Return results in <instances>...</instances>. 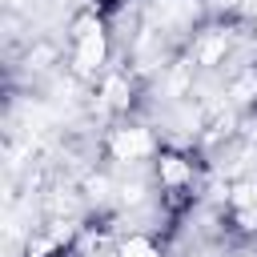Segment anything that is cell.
Returning <instances> with one entry per match:
<instances>
[{"label": "cell", "mask_w": 257, "mask_h": 257, "mask_svg": "<svg viewBox=\"0 0 257 257\" xmlns=\"http://www.w3.org/2000/svg\"><path fill=\"white\" fill-rule=\"evenodd\" d=\"M112 149H116L120 157H137V153L149 149V137H145V133H120V137L112 141Z\"/></svg>", "instance_id": "7a4b0ae2"}, {"label": "cell", "mask_w": 257, "mask_h": 257, "mask_svg": "<svg viewBox=\"0 0 257 257\" xmlns=\"http://www.w3.org/2000/svg\"><path fill=\"white\" fill-rule=\"evenodd\" d=\"M120 257H161V253H157V245L149 237H128L120 245Z\"/></svg>", "instance_id": "277c9868"}, {"label": "cell", "mask_w": 257, "mask_h": 257, "mask_svg": "<svg viewBox=\"0 0 257 257\" xmlns=\"http://www.w3.org/2000/svg\"><path fill=\"white\" fill-rule=\"evenodd\" d=\"M100 60H104V32H100L96 24H84V28L76 32V64H80L84 72H92Z\"/></svg>", "instance_id": "6da1fadb"}, {"label": "cell", "mask_w": 257, "mask_h": 257, "mask_svg": "<svg viewBox=\"0 0 257 257\" xmlns=\"http://www.w3.org/2000/svg\"><path fill=\"white\" fill-rule=\"evenodd\" d=\"M161 177H165L169 185H181V181L189 177V165H185L181 157H161Z\"/></svg>", "instance_id": "3957f363"}, {"label": "cell", "mask_w": 257, "mask_h": 257, "mask_svg": "<svg viewBox=\"0 0 257 257\" xmlns=\"http://www.w3.org/2000/svg\"><path fill=\"white\" fill-rule=\"evenodd\" d=\"M245 257H249V253H245Z\"/></svg>", "instance_id": "5b68a950"}]
</instances>
